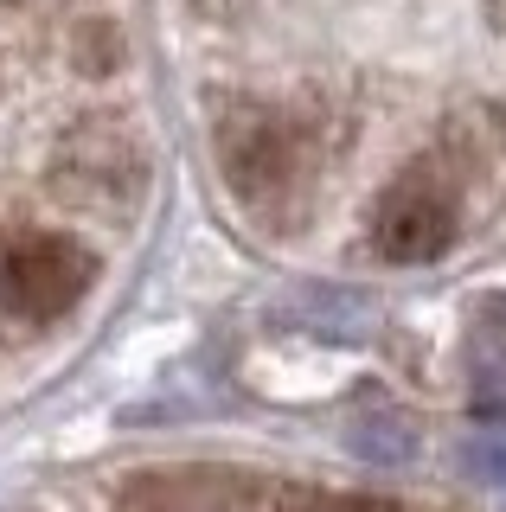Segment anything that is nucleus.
<instances>
[{
    "label": "nucleus",
    "instance_id": "6",
    "mask_svg": "<svg viewBox=\"0 0 506 512\" xmlns=\"http://www.w3.org/2000/svg\"><path fill=\"white\" fill-rule=\"evenodd\" d=\"M474 410H481V416H506V365H494V372L481 378V391H474Z\"/></svg>",
    "mask_w": 506,
    "mask_h": 512
},
{
    "label": "nucleus",
    "instance_id": "3",
    "mask_svg": "<svg viewBox=\"0 0 506 512\" xmlns=\"http://www.w3.org/2000/svg\"><path fill=\"white\" fill-rule=\"evenodd\" d=\"M372 244L391 263H430L455 244V192L436 167L404 173L372 212Z\"/></svg>",
    "mask_w": 506,
    "mask_h": 512
},
{
    "label": "nucleus",
    "instance_id": "2",
    "mask_svg": "<svg viewBox=\"0 0 506 512\" xmlns=\"http://www.w3.org/2000/svg\"><path fill=\"white\" fill-rule=\"evenodd\" d=\"M97 282V256H90L77 237H58V231H26L0 250V308L13 320H45L71 314L84 301V288Z\"/></svg>",
    "mask_w": 506,
    "mask_h": 512
},
{
    "label": "nucleus",
    "instance_id": "5",
    "mask_svg": "<svg viewBox=\"0 0 506 512\" xmlns=\"http://www.w3.org/2000/svg\"><path fill=\"white\" fill-rule=\"evenodd\" d=\"M468 461H474L487 480H506V429H500V436H487V442H474Z\"/></svg>",
    "mask_w": 506,
    "mask_h": 512
},
{
    "label": "nucleus",
    "instance_id": "1",
    "mask_svg": "<svg viewBox=\"0 0 506 512\" xmlns=\"http://www.w3.org/2000/svg\"><path fill=\"white\" fill-rule=\"evenodd\" d=\"M218 160L237 192V205L270 224H295V205L308 192V128L276 109H237L218 122Z\"/></svg>",
    "mask_w": 506,
    "mask_h": 512
},
{
    "label": "nucleus",
    "instance_id": "4",
    "mask_svg": "<svg viewBox=\"0 0 506 512\" xmlns=\"http://www.w3.org/2000/svg\"><path fill=\"white\" fill-rule=\"evenodd\" d=\"M65 173L97 199H135L141 180H148V160H141V141L116 122H90L65 141Z\"/></svg>",
    "mask_w": 506,
    "mask_h": 512
},
{
    "label": "nucleus",
    "instance_id": "7",
    "mask_svg": "<svg viewBox=\"0 0 506 512\" xmlns=\"http://www.w3.org/2000/svg\"><path fill=\"white\" fill-rule=\"evenodd\" d=\"M359 448H366V455H404V436H391V429L378 423V429H359Z\"/></svg>",
    "mask_w": 506,
    "mask_h": 512
}]
</instances>
